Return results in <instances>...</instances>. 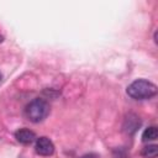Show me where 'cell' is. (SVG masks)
<instances>
[{"label": "cell", "instance_id": "1", "mask_svg": "<svg viewBox=\"0 0 158 158\" xmlns=\"http://www.w3.org/2000/svg\"><path fill=\"white\" fill-rule=\"evenodd\" d=\"M127 94L132 99L144 100V99H149L157 94V86L148 80L137 79L127 86Z\"/></svg>", "mask_w": 158, "mask_h": 158}, {"label": "cell", "instance_id": "2", "mask_svg": "<svg viewBox=\"0 0 158 158\" xmlns=\"http://www.w3.org/2000/svg\"><path fill=\"white\" fill-rule=\"evenodd\" d=\"M49 114V104L44 99H33L25 109L26 117L32 122H41Z\"/></svg>", "mask_w": 158, "mask_h": 158}, {"label": "cell", "instance_id": "3", "mask_svg": "<svg viewBox=\"0 0 158 158\" xmlns=\"http://www.w3.org/2000/svg\"><path fill=\"white\" fill-rule=\"evenodd\" d=\"M35 149L40 156H51L54 152V144L47 137H40L36 139Z\"/></svg>", "mask_w": 158, "mask_h": 158}, {"label": "cell", "instance_id": "4", "mask_svg": "<svg viewBox=\"0 0 158 158\" xmlns=\"http://www.w3.org/2000/svg\"><path fill=\"white\" fill-rule=\"evenodd\" d=\"M15 138L17 139V142L22 143V144H31L32 142H35L36 135L33 131L28 130V128H20L15 132Z\"/></svg>", "mask_w": 158, "mask_h": 158}, {"label": "cell", "instance_id": "5", "mask_svg": "<svg viewBox=\"0 0 158 158\" xmlns=\"http://www.w3.org/2000/svg\"><path fill=\"white\" fill-rule=\"evenodd\" d=\"M157 137H158V130H157V127H154V126H151V127L146 128V130L143 131V133H142V141H144V142L153 141V139H156Z\"/></svg>", "mask_w": 158, "mask_h": 158}, {"label": "cell", "instance_id": "6", "mask_svg": "<svg viewBox=\"0 0 158 158\" xmlns=\"http://www.w3.org/2000/svg\"><path fill=\"white\" fill-rule=\"evenodd\" d=\"M141 154L144 158H156L157 154H158V147H157V144H148V146L143 147Z\"/></svg>", "mask_w": 158, "mask_h": 158}, {"label": "cell", "instance_id": "7", "mask_svg": "<svg viewBox=\"0 0 158 158\" xmlns=\"http://www.w3.org/2000/svg\"><path fill=\"white\" fill-rule=\"evenodd\" d=\"M80 158H99V156L95 154V153H89V154H84V156L80 157Z\"/></svg>", "mask_w": 158, "mask_h": 158}, {"label": "cell", "instance_id": "8", "mask_svg": "<svg viewBox=\"0 0 158 158\" xmlns=\"http://www.w3.org/2000/svg\"><path fill=\"white\" fill-rule=\"evenodd\" d=\"M2 40H4V38H2V36H0V42H2Z\"/></svg>", "mask_w": 158, "mask_h": 158}, {"label": "cell", "instance_id": "9", "mask_svg": "<svg viewBox=\"0 0 158 158\" xmlns=\"http://www.w3.org/2000/svg\"><path fill=\"white\" fill-rule=\"evenodd\" d=\"M0 80H1V74H0Z\"/></svg>", "mask_w": 158, "mask_h": 158}]
</instances>
